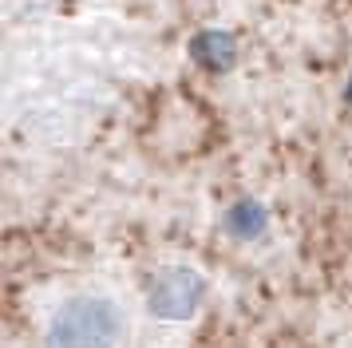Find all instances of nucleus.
I'll return each instance as SVG.
<instances>
[{"label":"nucleus","mask_w":352,"mask_h":348,"mask_svg":"<svg viewBox=\"0 0 352 348\" xmlns=\"http://www.w3.org/2000/svg\"><path fill=\"white\" fill-rule=\"evenodd\" d=\"M131 309L107 285L67 289L40 320V348H127Z\"/></svg>","instance_id":"1"},{"label":"nucleus","mask_w":352,"mask_h":348,"mask_svg":"<svg viewBox=\"0 0 352 348\" xmlns=\"http://www.w3.org/2000/svg\"><path fill=\"white\" fill-rule=\"evenodd\" d=\"M202 297V281H194L186 269H166L159 277V289H151V301H175V316L190 313Z\"/></svg>","instance_id":"2"}]
</instances>
